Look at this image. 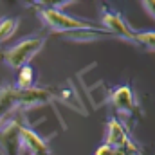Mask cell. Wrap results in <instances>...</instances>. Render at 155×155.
Instances as JSON below:
<instances>
[{
  "instance_id": "11",
  "label": "cell",
  "mask_w": 155,
  "mask_h": 155,
  "mask_svg": "<svg viewBox=\"0 0 155 155\" xmlns=\"http://www.w3.org/2000/svg\"><path fill=\"white\" fill-rule=\"evenodd\" d=\"M135 40L141 49L155 52V31H135Z\"/></svg>"
},
{
  "instance_id": "3",
  "label": "cell",
  "mask_w": 155,
  "mask_h": 155,
  "mask_svg": "<svg viewBox=\"0 0 155 155\" xmlns=\"http://www.w3.org/2000/svg\"><path fill=\"white\" fill-rule=\"evenodd\" d=\"M101 24H103V29L110 33V36H116V38H121L124 41H130V43L137 45L135 29L130 27V24L124 20V16L121 13H117L116 9H112L108 5H103L101 7Z\"/></svg>"
},
{
  "instance_id": "1",
  "label": "cell",
  "mask_w": 155,
  "mask_h": 155,
  "mask_svg": "<svg viewBox=\"0 0 155 155\" xmlns=\"http://www.w3.org/2000/svg\"><path fill=\"white\" fill-rule=\"evenodd\" d=\"M36 15L43 22V25L49 27V31H52V33L67 35V33L85 31V29H99V25H96L88 20H83V18L71 16V15L63 13L61 9H56V7H38Z\"/></svg>"
},
{
  "instance_id": "5",
  "label": "cell",
  "mask_w": 155,
  "mask_h": 155,
  "mask_svg": "<svg viewBox=\"0 0 155 155\" xmlns=\"http://www.w3.org/2000/svg\"><path fill=\"white\" fill-rule=\"evenodd\" d=\"M18 119L0 121V153L2 155H22V141L18 134Z\"/></svg>"
},
{
  "instance_id": "12",
  "label": "cell",
  "mask_w": 155,
  "mask_h": 155,
  "mask_svg": "<svg viewBox=\"0 0 155 155\" xmlns=\"http://www.w3.org/2000/svg\"><path fill=\"white\" fill-rule=\"evenodd\" d=\"M94 155H123V152H121L119 148H112V146H108V144L103 143V144L96 150Z\"/></svg>"
},
{
  "instance_id": "10",
  "label": "cell",
  "mask_w": 155,
  "mask_h": 155,
  "mask_svg": "<svg viewBox=\"0 0 155 155\" xmlns=\"http://www.w3.org/2000/svg\"><path fill=\"white\" fill-rule=\"evenodd\" d=\"M20 25V18L16 16H2L0 18V43L7 41Z\"/></svg>"
},
{
  "instance_id": "9",
  "label": "cell",
  "mask_w": 155,
  "mask_h": 155,
  "mask_svg": "<svg viewBox=\"0 0 155 155\" xmlns=\"http://www.w3.org/2000/svg\"><path fill=\"white\" fill-rule=\"evenodd\" d=\"M35 69L31 65H25L22 69H18V74H16V85L15 88L16 90H29L35 87Z\"/></svg>"
},
{
  "instance_id": "2",
  "label": "cell",
  "mask_w": 155,
  "mask_h": 155,
  "mask_svg": "<svg viewBox=\"0 0 155 155\" xmlns=\"http://www.w3.org/2000/svg\"><path fill=\"white\" fill-rule=\"evenodd\" d=\"M47 41V36L43 35H33V36H27V38L20 40L18 43L0 51V60L9 65L11 69H22L25 65H29V61L38 54L40 51L43 49Z\"/></svg>"
},
{
  "instance_id": "6",
  "label": "cell",
  "mask_w": 155,
  "mask_h": 155,
  "mask_svg": "<svg viewBox=\"0 0 155 155\" xmlns=\"http://www.w3.org/2000/svg\"><path fill=\"white\" fill-rule=\"evenodd\" d=\"M18 134H20L22 148L29 152V155H52L49 143L41 135H38L29 124L18 123Z\"/></svg>"
},
{
  "instance_id": "8",
  "label": "cell",
  "mask_w": 155,
  "mask_h": 155,
  "mask_svg": "<svg viewBox=\"0 0 155 155\" xmlns=\"http://www.w3.org/2000/svg\"><path fill=\"white\" fill-rule=\"evenodd\" d=\"M130 134L126 130V126L116 119V117H110L108 123H107V137H105V144L112 146V148H123L128 141H130Z\"/></svg>"
},
{
  "instance_id": "13",
  "label": "cell",
  "mask_w": 155,
  "mask_h": 155,
  "mask_svg": "<svg viewBox=\"0 0 155 155\" xmlns=\"http://www.w3.org/2000/svg\"><path fill=\"white\" fill-rule=\"evenodd\" d=\"M141 5L144 7V11L150 15V18L155 20V0H143L141 2Z\"/></svg>"
},
{
  "instance_id": "7",
  "label": "cell",
  "mask_w": 155,
  "mask_h": 155,
  "mask_svg": "<svg viewBox=\"0 0 155 155\" xmlns=\"http://www.w3.org/2000/svg\"><path fill=\"white\" fill-rule=\"evenodd\" d=\"M110 103L121 116H132L137 110V97L130 85H119L110 94Z\"/></svg>"
},
{
  "instance_id": "4",
  "label": "cell",
  "mask_w": 155,
  "mask_h": 155,
  "mask_svg": "<svg viewBox=\"0 0 155 155\" xmlns=\"http://www.w3.org/2000/svg\"><path fill=\"white\" fill-rule=\"evenodd\" d=\"M54 97H56V94L52 88L33 87L29 90H16L15 88L13 101H15V108H20V107L22 108H33V107H41V105L51 103Z\"/></svg>"
}]
</instances>
